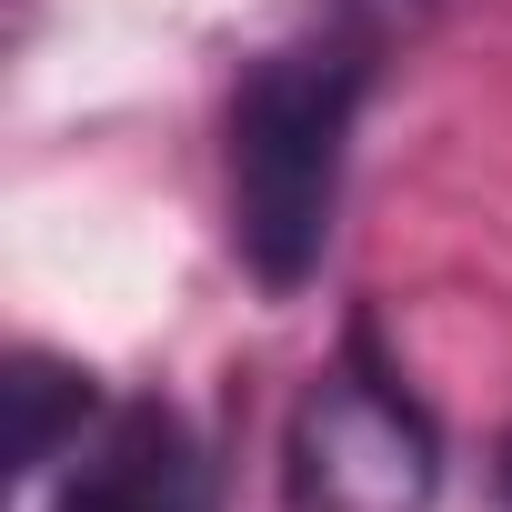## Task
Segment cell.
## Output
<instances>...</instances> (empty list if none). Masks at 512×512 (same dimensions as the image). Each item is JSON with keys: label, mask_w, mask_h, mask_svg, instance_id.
I'll return each mask as SVG.
<instances>
[{"label": "cell", "mask_w": 512, "mask_h": 512, "mask_svg": "<svg viewBox=\"0 0 512 512\" xmlns=\"http://www.w3.org/2000/svg\"><path fill=\"white\" fill-rule=\"evenodd\" d=\"M362 81H372V51L352 31H302L262 51L231 91V251L262 292H302L322 272Z\"/></svg>", "instance_id": "6da1fadb"}, {"label": "cell", "mask_w": 512, "mask_h": 512, "mask_svg": "<svg viewBox=\"0 0 512 512\" xmlns=\"http://www.w3.org/2000/svg\"><path fill=\"white\" fill-rule=\"evenodd\" d=\"M432 422L362 352L322 372L292 412V502L302 512H422L432 502Z\"/></svg>", "instance_id": "7a4b0ae2"}, {"label": "cell", "mask_w": 512, "mask_h": 512, "mask_svg": "<svg viewBox=\"0 0 512 512\" xmlns=\"http://www.w3.org/2000/svg\"><path fill=\"white\" fill-rule=\"evenodd\" d=\"M61 512H211V472L171 402H121L91 442H71Z\"/></svg>", "instance_id": "3957f363"}, {"label": "cell", "mask_w": 512, "mask_h": 512, "mask_svg": "<svg viewBox=\"0 0 512 512\" xmlns=\"http://www.w3.org/2000/svg\"><path fill=\"white\" fill-rule=\"evenodd\" d=\"M11 402H21L11 452H21V472H41V462H61V442H81V422H91V372H61L51 352H21V362H11Z\"/></svg>", "instance_id": "277c9868"}, {"label": "cell", "mask_w": 512, "mask_h": 512, "mask_svg": "<svg viewBox=\"0 0 512 512\" xmlns=\"http://www.w3.org/2000/svg\"><path fill=\"white\" fill-rule=\"evenodd\" d=\"M492 482H502V502H512V432H502V462H492Z\"/></svg>", "instance_id": "5b68a950"}]
</instances>
